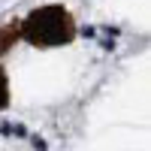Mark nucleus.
Segmentation results:
<instances>
[{
    "mask_svg": "<svg viewBox=\"0 0 151 151\" xmlns=\"http://www.w3.org/2000/svg\"><path fill=\"white\" fill-rule=\"evenodd\" d=\"M9 103V82H6V73L0 70V109Z\"/></svg>",
    "mask_w": 151,
    "mask_h": 151,
    "instance_id": "nucleus-3",
    "label": "nucleus"
},
{
    "mask_svg": "<svg viewBox=\"0 0 151 151\" xmlns=\"http://www.w3.org/2000/svg\"><path fill=\"white\" fill-rule=\"evenodd\" d=\"M18 36H21V24H18V21H15V24H6V27L0 30V55H6L9 45L15 42Z\"/></svg>",
    "mask_w": 151,
    "mask_h": 151,
    "instance_id": "nucleus-2",
    "label": "nucleus"
},
{
    "mask_svg": "<svg viewBox=\"0 0 151 151\" xmlns=\"http://www.w3.org/2000/svg\"><path fill=\"white\" fill-rule=\"evenodd\" d=\"M21 36L30 45H40V48L64 45L76 36V21L64 6H42V9H33L24 18Z\"/></svg>",
    "mask_w": 151,
    "mask_h": 151,
    "instance_id": "nucleus-1",
    "label": "nucleus"
}]
</instances>
